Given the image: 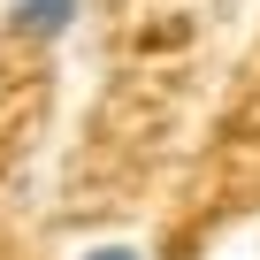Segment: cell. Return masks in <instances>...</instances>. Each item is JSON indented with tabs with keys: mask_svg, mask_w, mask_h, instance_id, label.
Listing matches in <instances>:
<instances>
[{
	"mask_svg": "<svg viewBox=\"0 0 260 260\" xmlns=\"http://www.w3.org/2000/svg\"><path fill=\"white\" fill-rule=\"evenodd\" d=\"M77 23V0H16V31H31V39H61Z\"/></svg>",
	"mask_w": 260,
	"mask_h": 260,
	"instance_id": "6da1fadb",
	"label": "cell"
},
{
	"mask_svg": "<svg viewBox=\"0 0 260 260\" xmlns=\"http://www.w3.org/2000/svg\"><path fill=\"white\" fill-rule=\"evenodd\" d=\"M77 260H146V252H130V245H92V252H77Z\"/></svg>",
	"mask_w": 260,
	"mask_h": 260,
	"instance_id": "7a4b0ae2",
	"label": "cell"
}]
</instances>
